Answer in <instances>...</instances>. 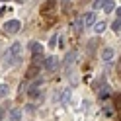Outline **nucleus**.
Masks as SVG:
<instances>
[{
  "label": "nucleus",
  "mask_w": 121,
  "mask_h": 121,
  "mask_svg": "<svg viewBox=\"0 0 121 121\" xmlns=\"http://www.w3.org/2000/svg\"><path fill=\"white\" fill-rule=\"evenodd\" d=\"M20 59H22V43H12L4 53V65L14 66L20 63Z\"/></svg>",
  "instance_id": "1"
},
{
  "label": "nucleus",
  "mask_w": 121,
  "mask_h": 121,
  "mask_svg": "<svg viewBox=\"0 0 121 121\" xmlns=\"http://www.w3.org/2000/svg\"><path fill=\"white\" fill-rule=\"evenodd\" d=\"M41 16L47 22H55V18H57V2L55 0H47L41 6Z\"/></svg>",
  "instance_id": "2"
},
{
  "label": "nucleus",
  "mask_w": 121,
  "mask_h": 121,
  "mask_svg": "<svg viewBox=\"0 0 121 121\" xmlns=\"http://www.w3.org/2000/svg\"><path fill=\"white\" fill-rule=\"evenodd\" d=\"M94 10L111 12L113 10V0H96V2H94Z\"/></svg>",
  "instance_id": "3"
},
{
  "label": "nucleus",
  "mask_w": 121,
  "mask_h": 121,
  "mask_svg": "<svg viewBox=\"0 0 121 121\" xmlns=\"http://www.w3.org/2000/svg\"><path fill=\"white\" fill-rule=\"evenodd\" d=\"M20 27H22V24H20L18 20H10V22H6L4 31H6V33H10V35H14V33H18V31H20Z\"/></svg>",
  "instance_id": "4"
},
{
  "label": "nucleus",
  "mask_w": 121,
  "mask_h": 121,
  "mask_svg": "<svg viewBox=\"0 0 121 121\" xmlns=\"http://www.w3.org/2000/svg\"><path fill=\"white\" fill-rule=\"evenodd\" d=\"M80 22H82V27H90V26H92L94 22H96V14H94V12H88V14H86V16L82 18Z\"/></svg>",
  "instance_id": "5"
},
{
  "label": "nucleus",
  "mask_w": 121,
  "mask_h": 121,
  "mask_svg": "<svg viewBox=\"0 0 121 121\" xmlns=\"http://www.w3.org/2000/svg\"><path fill=\"white\" fill-rule=\"evenodd\" d=\"M37 74H39V65H29L27 66V70H26V78H35Z\"/></svg>",
  "instance_id": "6"
},
{
  "label": "nucleus",
  "mask_w": 121,
  "mask_h": 121,
  "mask_svg": "<svg viewBox=\"0 0 121 121\" xmlns=\"http://www.w3.org/2000/svg\"><path fill=\"white\" fill-rule=\"evenodd\" d=\"M31 55H33V59L43 57V45L41 43H31Z\"/></svg>",
  "instance_id": "7"
},
{
  "label": "nucleus",
  "mask_w": 121,
  "mask_h": 121,
  "mask_svg": "<svg viewBox=\"0 0 121 121\" xmlns=\"http://www.w3.org/2000/svg\"><path fill=\"white\" fill-rule=\"evenodd\" d=\"M57 66H59L57 57H47V60H45V69H47V70H55Z\"/></svg>",
  "instance_id": "8"
},
{
  "label": "nucleus",
  "mask_w": 121,
  "mask_h": 121,
  "mask_svg": "<svg viewBox=\"0 0 121 121\" xmlns=\"http://www.w3.org/2000/svg\"><path fill=\"white\" fill-rule=\"evenodd\" d=\"M20 119H22V109H18V108L10 109V113H8V121H20Z\"/></svg>",
  "instance_id": "9"
},
{
  "label": "nucleus",
  "mask_w": 121,
  "mask_h": 121,
  "mask_svg": "<svg viewBox=\"0 0 121 121\" xmlns=\"http://www.w3.org/2000/svg\"><path fill=\"white\" fill-rule=\"evenodd\" d=\"M102 59L105 60V63H108V60H111V59H113V49H109V47L104 49V51H102Z\"/></svg>",
  "instance_id": "10"
},
{
  "label": "nucleus",
  "mask_w": 121,
  "mask_h": 121,
  "mask_svg": "<svg viewBox=\"0 0 121 121\" xmlns=\"http://www.w3.org/2000/svg\"><path fill=\"white\" fill-rule=\"evenodd\" d=\"M74 59H76V51H70V53H66V59H65V65L69 66L74 63Z\"/></svg>",
  "instance_id": "11"
},
{
  "label": "nucleus",
  "mask_w": 121,
  "mask_h": 121,
  "mask_svg": "<svg viewBox=\"0 0 121 121\" xmlns=\"http://www.w3.org/2000/svg\"><path fill=\"white\" fill-rule=\"evenodd\" d=\"M111 29H113L115 33H119V29H121V18H117V20L111 24Z\"/></svg>",
  "instance_id": "12"
},
{
  "label": "nucleus",
  "mask_w": 121,
  "mask_h": 121,
  "mask_svg": "<svg viewBox=\"0 0 121 121\" xmlns=\"http://www.w3.org/2000/svg\"><path fill=\"white\" fill-rule=\"evenodd\" d=\"M94 24H96V33H102L104 31V29H105V24H104V22H94Z\"/></svg>",
  "instance_id": "13"
},
{
  "label": "nucleus",
  "mask_w": 121,
  "mask_h": 121,
  "mask_svg": "<svg viewBox=\"0 0 121 121\" xmlns=\"http://www.w3.org/2000/svg\"><path fill=\"white\" fill-rule=\"evenodd\" d=\"M108 96H109V88H108V86H104V88H102V92H100V100H105Z\"/></svg>",
  "instance_id": "14"
},
{
  "label": "nucleus",
  "mask_w": 121,
  "mask_h": 121,
  "mask_svg": "<svg viewBox=\"0 0 121 121\" xmlns=\"http://www.w3.org/2000/svg\"><path fill=\"white\" fill-rule=\"evenodd\" d=\"M8 96V84H0V98Z\"/></svg>",
  "instance_id": "15"
},
{
  "label": "nucleus",
  "mask_w": 121,
  "mask_h": 121,
  "mask_svg": "<svg viewBox=\"0 0 121 121\" xmlns=\"http://www.w3.org/2000/svg\"><path fill=\"white\" fill-rule=\"evenodd\" d=\"M72 27H74V31H76V33H80V31H82V22H80V20H76V22L72 24Z\"/></svg>",
  "instance_id": "16"
},
{
  "label": "nucleus",
  "mask_w": 121,
  "mask_h": 121,
  "mask_svg": "<svg viewBox=\"0 0 121 121\" xmlns=\"http://www.w3.org/2000/svg\"><path fill=\"white\" fill-rule=\"evenodd\" d=\"M69 100H70V90H65V96H63V104L66 105V104H69Z\"/></svg>",
  "instance_id": "17"
},
{
  "label": "nucleus",
  "mask_w": 121,
  "mask_h": 121,
  "mask_svg": "<svg viewBox=\"0 0 121 121\" xmlns=\"http://www.w3.org/2000/svg\"><path fill=\"white\" fill-rule=\"evenodd\" d=\"M57 39H59V35L55 33V35H51V39H49V45H51V47H55V45H57Z\"/></svg>",
  "instance_id": "18"
},
{
  "label": "nucleus",
  "mask_w": 121,
  "mask_h": 121,
  "mask_svg": "<svg viewBox=\"0 0 121 121\" xmlns=\"http://www.w3.org/2000/svg\"><path fill=\"white\" fill-rule=\"evenodd\" d=\"M96 43H98V41H96V39H92V41H90V49H88V51H90V53H92V51H94V49H96Z\"/></svg>",
  "instance_id": "19"
},
{
  "label": "nucleus",
  "mask_w": 121,
  "mask_h": 121,
  "mask_svg": "<svg viewBox=\"0 0 121 121\" xmlns=\"http://www.w3.org/2000/svg\"><path fill=\"white\" fill-rule=\"evenodd\" d=\"M4 117V109H0V119H2Z\"/></svg>",
  "instance_id": "20"
},
{
  "label": "nucleus",
  "mask_w": 121,
  "mask_h": 121,
  "mask_svg": "<svg viewBox=\"0 0 121 121\" xmlns=\"http://www.w3.org/2000/svg\"><path fill=\"white\" fill-rule=\"evenodd\" d=\"M4 12H6V10H4V8H0V16H2V14H4Z\"/></svg>",
  "instance_id": "21"
},
{
  "label": "nucleus",
  "mask_w": 121,
  "mask_h": 121,
  "mask_svg": "<svg viewBox=\"0 0 121 121\" xmlns=\"http://www.w3.org/2000/svg\"><path fill=\"white\" fill-rule=\"evenodd\" d=\"M16 2H20V4H24V2H26V0H16Z\"/></svg>",
  "instance_id": "22"
},
{
  "label": "nucleus",
  "mask_w": 121,
  "mask_h": 121,
  "mask_svg": "<svg viewBox=\"0 0 121 121\" xmlns=\"http://www.w3.org/2000/svg\"><path fill=\"white\" fill-rule=\"evenodd\" d=\"M2 2H6V0H2Z\"/></svg>",
  "instance_id": "23"
}]
</instances>
